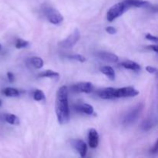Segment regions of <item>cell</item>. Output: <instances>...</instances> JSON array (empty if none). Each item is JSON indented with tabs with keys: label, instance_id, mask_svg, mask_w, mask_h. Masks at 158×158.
<instances>
[{
	"label": "cell",
	"instance_id": "ffe728a7",
	"mask_svg": "<svg viewBox=\"0 0 158 158\" xmlns=\"http://www.w3.org/2000/svg\"><path fill=\"white\" fill-rule=\"evenodd\" d=\"M154 125V121L153 119H148V120H144L141 125V128L143 131H149L151 128H153Z\"/></svg>",
	"mask_w": 158,
	"mask_h": 158
},
{
	"label": "cell",
	"instance_id": "5bb4252c",
	"mask_svg": "<svg viewBox=\"0 0 158 158\" xmlns=\"http://www.w3.org/2000/svg\"><path fill=\"white\" fill-rule=\"evenodd\" d=\"M77 108V110L80 111L83 114H88V115H91V114H94V107L90 104H88V103H82V104L78 105Z\"/></svg>",
	"mask_w": 158,
	"mask_h": 158
},
{
	"label": "cell",
	"instance_id": "6da1fadb",
	"mask_svg": "<svg viewBox=\"0 0 158 158\" xmlns=\"http://www.w3.org/2000/svg\"><path fill=\"white\" fill-rule=\"evenodd\" d=\"M56 114L58 122L65 124L69 120V108L68 103V90L66 86L59 88L56 97Z\"/></svg>",
	"mask_w": 158,
	"mask_h": 158
},
{
	"label": "cell",
	"instance_id": "ba28073f",
	"mask_svg": "<svg viewBox=\"0 0 158 158\" xmlns=\"http://www.w3.org/2000/svg\"><path fill=\"white\" fill-rule=\"evenodd\" d=\"M72 145L79 152L81 157H86L87 152V146L86 143L82 140H73L72 141Z\"/></svg>",
	"mask_w": 158,
	"mask_h": 158
},
{
	"label": "cell",
	"instance_id": "8992f818",
	"mask_svg": "<svg viewBox=\"0 0 158 158\" xmlns=\"http://www.w3.org/2000/svg\"><path fill=\"white\" fill-rule=\"evenodd\" d=\"M139 94V91L132 86H126V87L115 89L116 98H124V97H136Z\"/></svg>",
	"mask_w": 158,
	"mask_h": 158
},
{
	"label": "cell",
	"instance_id": "d4e9b609",
	"mask_svg": "<svg viewBox=\"0 0 158 158\" xmlns=\"http://www.w3.org/2000/svg\"><path fill=\"white\" fill-rule=\"evenodd\" d=\"M146 70L148 71L149 73H156L157 71V68L153 67V66H148L146 67Z\"/></svg>",
	"mask_w": 158,
	"mask_h": 158
},
{
	"label": "cell",
	"instance_id": "52a82bcc",
	"mask_svg": "<svg viewBox=\"0 0 158 158\" xmlns=\"http://www.w3.org/2000/svg\"><path fill=\"white\" fill-rule=\"evenodd\" d=\"M94 85L90 82H81L74 84L72 86V89L74 92L77 93H85L89 94L94 90Z\"/></svg>",
	"mask_w": 158,
	"mask_h": 158
},
{
	"label": "cell",
	"instance_id": "5b68a950",
	"mask_svg": "<svg viewBox=\"0 0 158 158\" xmlns=\"http://www.w3.org/2000/svg\"><path fill=\"white\" fill-rule=\"evenodd\" d=\"M80 38V32L78 29H74L73 32L65 40H62L61 42L59 43V46H61L62 48H66V49H69V48H72L77 42L79 41Z\"/></svg>",
	"mask_w": 158,
	"mask_h": 158
},
{
	"label": "cell",
	"instance_id": "7c38bea8",
	"mask_svg": "<svg viewBox=\"0 0 158 158\" xmlns=\"http://www.w3.org/2000/svg\"><path fill=\"white\" fill-rule=\"evenodd\" d=\"M124 2L130 8L138 7V8H148L151 6V3L144 0H125Z\"/></svg>",
	"mask_w": 158,
	"mask_h": 158
},
{
	"label": "cell",
	"instance_id": "277c9868",
	"mask_svg": "<svg viewBox=\"0 0 158 158\" xmlns=\"http://www.w3.org/2000/svg\"><path fill=\"white\" fill-rule=\"evenodd\" d=\"M44 12L47 19L52 24H60L63 21V15L54 8L46 7L44 9Z\"/></svg>",
	"mask_w": 158,
	"mask_h": 158
},
{
	"label": "cell",
	"instance_id": "603a6c76",
	"mask_svg": "<svg viewBox=\"0 0 158 158\" xmlns=\"http://www.w3.org/2000/svg\"><path fill=\"white\" fill-rule=\"evenodd\" d=\"M68 58L71 59V60H77V61L80 62V63H83V62L86 61V59H85L84 56L81 55H78V54H75V55L72 56H68Z\"/></svg>",
	"mask_w": 158,
	"mask_h": 158
},
{
	"label": "cell",
	"instance_id": "4dcf8cb0",
	"mask_svg": "<svg viewBox=\"0 0 158 158\" xmlns=\"http://www.w3.org/2000/svg\"><path fill=\"white\" fill-rule=\"evenodd\" d=\"M1 48H2V46H1V44H0V49H1Z\"/></svg>",
	"mask_w": 158,
	"mask_h": 158
},
{
	"label": "cell",
	"instance_id": "2e32d148",
	"mask_svg": "<svg viewBox=\"0 0 158 158\" xmlns=\"http://www.w3.org/2000/svg\"><path fill=\"white\" fill-rule=\"evenodd\" d=\"M28 61H29V64L32 65L34 68H36V69L42 68L43 66V64H44V62H43V59L38 56L31 57V58L29 59Z\"/></svg>",
	"mask_w": 158,
	"mask_h": 158
},
{
	"label": "cell",
	"instance_id": "cb8c5ba5",
	"mask_svg": "<svg viewBox=\"0 0 158 158\" xmlns=\"http://www.w3.org/2000/svg\"><path fill=\"white\" fill-rule=\"evenodd\" d=\"M106 32H108V33L110 34V35H114V34H115L116 32H117L116 28L113 27V26H107V27L106 28Z\"/></svg>",
	"mask_w": 158,
	"mask_h": 158
},
{
	"label": "cell",
	"instance_id": "30bf717a",
	"mask_svg": "<svg viewBox=\"0 0 158 158\" xmlns=\"http://www.w3.org/2000/svg\"><path fill=\"white\" fill-rule=\"evenodd\" d=\"M88 141L91 148H96L99 143V134L95 129H90L88 134Z\"/></svg>",
	"mask_w": 158,
	"mask_h": 158
},
{
	"label": "cell",
	"instance_id": "f1b7e54d",
	"mask_svg": "<svg viewBox=\"0 0 158 158\" xmlns=\"http://www.w3.org/2000/svg\"><path fill=\"white\" fill-rule=\"evenodd\" d=\"M147 49H151V50H154L155 52H157V45H151V46H147Z\"/></svg>",
	"mask_w": 158,
	"mask_h": 158
},
{
	"label": "cell",
	"instance_id": "4316f807",
	"mask_svg": "<svg viewBox=\"0 0 158 158\" xmlns=\"http://www.w3.org/2000/svg\"><path fill=\"white\" fill-rule=\"evenodd\" d=\"M7 77L10 82H13L15 80V77H14L13 73L12 72H8L7 73Z\"/></svg>",
	"mask_w": 158,
	"mask_h": 158
},
{
	"label": "cell",
	"instance_id": "e0dca14e",
	"mask_svg": "<svg viewBox=\"0 0 158 158\" xmlns=\"http://www.w3.org/2000/svg\"><path fill=\"white\" fill-rule=\"evenodd\" d=\"M5 120H6V121L7 123L12 125H19L20 123L19 117L12 114H6V116H5Z\"/></svg>",
	"mask_w": 158,
	"mask_h": 158
},
{
	"label": "cell",
	"instance_id": "8fae6325",
	"mask_svg": "<svg viewBox=\"0 0 158 158\" xmlns=\"http://www.w3.org/2000/svg\"><path fill=\"white\" fill-rule=\"evenodd\" d=\"M97 57L101 59L102 60L109 62V63H116L119 60L118 56L117 55L108 52H99L97 53Z\"/></svg>",
	"mask_w": 158,
	"mask_h": 158
},
{
	"label": "cell",
	"instance_id": "7a4b0ae2",
	"mask_svg": "<svg viewBox=\"0 0 158 158\" xmlns=\"http://www.w3.org/2000/svg\"><path fill=\"white\" fill-rule=\"evenodd\" d=\"M130 9L129 6L123 2H118L114 5L110 9L108 10L106 14V18L109 22H113L114 19L118 18L121 15H123L125 12Z\"/></svg>",
	"mask_w": 158,
	"mask_h": 158
},
{
	"label": "cell",
	"instance_id": "7402d4cb",
	"mask_svg": "<svg viewBox=\"0 0 158 158\" xmlns=\"http://www.w3.org/2000/svg\"><path fill=\"white\" fill-rule=\"evenodd\" d=\"M28 46H29V42L26 41V40H22V39L17 40L16 43H15V47L17 49H22V48H25Z\"/></svg>",
	"mask_w": 158,
	"mask_h": 158
},
{
	"label": "cell",
	"instance_id": "44dd1931",
	"mask_svg": "<svg viewBox=\"0 0 158 158\" xmlns=\"http://www.w3.org/2000/svg\"><path fill=\"white\" fill-rule=\"evenodd\" d=\"M33 99L36 101H41L45 99V94L40 89H36L33 94Z\"/></svg>",
	"mask_w": 158,
	"mask_h": 158
},
{
	"label": "cell",
	"instance_id": "d6986e66",
	"mask_svg": "<svg viewBox=\"0 0 158 158\" xmlns=\"http://www.w3.org/2000/svg\"><path fill=\"white\" fill-rule=\"evenodd\" d=\"M3 94L6 96V97H18L19 95V91L17 89L12 87H7L3 90Z\"/></svg>",
	"mask_w": 158,
	"mask_h": 158
},
{
	"label": "cell",
	"instance_id": "9a60e30c",
	"mask_svg": "<svg viewBox=\"0 0 158 158\" xmlns=\"http://www.w3.org/2000/svg\"><path fill=\"white\" fill-rule=\"evenodd\" d=\"M100 72L104 74V75H106L110 80H115V72H114V69L111 66H103V67L100 68Z\"/></svg>",
	"mask_w": 158,
	"mask_h": 158
},
{
	"label": "cell",
	"instance_id": "f546056e",
	"mask_svg": "<svg viewBox=\"0 0 158 158\" xmlns=\"http://www.w3.org/2000/svg\"><path fill=\"white\" fill-rule=\"evenodd\" d=\"M2 106V101H1V100H0V106Z\"/></svg>",
	"mask_w": 158,
	"mask_h": 158
},
{
	"label": "cell",
	"instance_id": "484cf974",
	"mask_svg": "<svg viewBox=\"0 0 158 158\" xmlns=\"http://www.w3.org/2000/svg\"><path fill=\"white\" fill-rule=\"evenodd\" d=\"M146 39H148V40H151V41L155 42V43H157V37L154 36V35H151V34H150V33L146 34Z\"/></svg>",
	"mask_w": 158,
	"mask_h": 158
},
{
	"label": "cell",
	"instance_id": "ac0fdd59",
	"mask_svg": "<svg viewBox=\"0 0 158 158\" xmlns=\"http://www.w3.org/2000/svg\"><path fill=\"white\" fill-rule=\"evenodd\" d=\"M39 77H50V78H56V77H60V74L57 72H55L51 69L43 71L38 75Z\"/></svg>",
	"mask_w": 158,
	"mask_h": 158
},
{
	"label": "cell",
	"instance_id": "3957f363",
	"mask_svg": "<svg viewBox=\"0 0 158 158\" xmlns=\"http://www.w3.org/2000/svg\"><path fill=\"white\" fill-rule=\"evenodd\" d=\"M143 105L142 103H138L135 106L131 108L130 110H128L123 116V120H122L123 124L129 125L134 123L140 116V114L143 110Z\"/></svg>",
	"mask_w": 158,
	"mask_h": 158
},
{
	"label": "cell",
	"instance_id": "9c48e42d",
	"mask_svg": "<svg viewBox=\"0 0 158 158\" xmlns=\"http://www.w3.org/2000/svg\"><path fill=\"white\" fill-rule=\"evenodd\" d=\"M99 97L104 100H110V99H115V88L107 87L103 89H100L97 93Z\"/></svg>",
	"mask_w": 158,
	"mask_h": 158
},
{
	"label": "cell",
	"instance_id": "4fadbf2b",
	"mask_svg": "<svg viewBox=\"0 0 158 158\" xmlns=\"http://www.w3.org/2000/svg\"><path fill=\"white\" fill-rule=\"evenodd\" d=\"M121 66L123 67L126 68V69H131L134 71H140L141 69V66L138 64V63H135L134 61H131V60H126L121 63Z\"/></svg>",
	"mask_w": 158,
	"mask_h": 158
},
{
	"label": "cell",
	"instance_id": "83f0119b",
	"mask_svg": "<svg viewBox=\"0 0 158 158\" xmlns=\"http://www.w3.org/2000/svg\"><path fill=\"white\" fill-rule=\"evenodd\" d=\"M157 149H158V141L156 142L155 144H154V148L151 150V152L152 153V154H157Z\"/></svg>",
	"mask_w": 158,
	"mask_h": 158
}]
</instances>
